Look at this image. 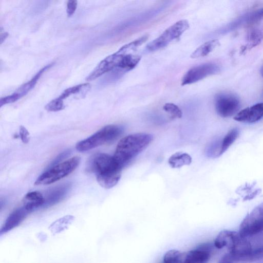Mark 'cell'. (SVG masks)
Here are the masks:
<instances>
[{
  "label": "cell",
  "mask_w": 263,
  "mask_h": 263,
  "mask_svg": "<svg viewBox=\"0 0 263 263\" xmlns=\"http://www.w3.org/2000/svg\"><path fill=\"white\" fill-rule=\"evenodd\" d=\"M217 249L226 248L229 253L224 256L221 262H230L248 260L252 250L251 245L239 233L227 230L219 232L214 242Z\"/></svg>",
  "instance_id": "cell-1"
},
{
  "label": "cell",
  "mask_w": 263,
  "mask_h": 263,
  "mask_svg": "<svg viewBox=\"0 0 263 263\" xmlns=\"http://www.w3.org/2000/svg\"><path fill=\"white\" fill-rule=\"evenodd\" d=\"M152 135L145 133L131 134L118 142L114 155L115 161L122 169L134 158L143 151L153 140Z\"/></svg>",
  "instance_id": "cell-2"
},
{
  "label": "cell",
  "mask_w": 263,
  "mask_h": 263,
  "mask_svg": "<svg viewBox=\"0 0 263 263\" xmlns=\"http://www.w3.org/2000/svg\"><path fill=\"white\" fill-rule=\"evenodd\" d=\"M89 168L95 173L99 185L106 189L114 187L118 183L122 170L113 156L104 153L98 154L94 156Z\"/></svg>",
  "instance_id": "cell-3"
},
{
  "label": "cell",
  "mask_w": 263,
  "mask_h": 263,
  "mask_svg": "<svg viewBox=\"0 0 263 263\" xmlns=\"http://www.w3.org/2000/svg\"><path fill=\"white\" fill-rule=\"evenodd\" d=\"M123 128L116 125H106L90 137L78 142L76 148L85 152L116 139L123 132Z\"/></svg>",
  "instance_id": "cell-4"
},
{
  "label": "cell",
  "mask_w": 263,
  "mask_h": 263,
  "mask_svg": "<svg viewBox=\"0 0 263 263\" xmlns=\"http://www.w3.org/2000/svg\"><path fill=\"white\" fill-rule=\"evenodd\" d=\"M81 158L72 157L56 164L42 174L34 182L36 185H47L54 183L70 174L78 166Z\"/></svg>",
  "instance_id": "cell-5"
},
{
  "label": "cell",
  "mask_w": 263,
  "mask_h": 263,
  "mask_svg": "<svg viewBox=\"0 0 263 263\" xmlns=\"http://www.w3.org/2000/svg\"><path fill=\"white\" fill-rule=\"evenodd\" d=\"M136 50V47L132 42L124 45L116 52L101 61L88 76L86 80L92 81L113 69L118 68L125 54Z\"/></svg>",
  "instance_id": "cell-6"
},
{
  "label": "cell",
  "mask_w": 263,
  "mask_h": 263,
  "mask_svg": "<svg viewBox=\"0 0 263 263\" xmlns=\"http://www.w3.org/2000/svg\"><path fill=\"white\" fill-rule=\"evenodd\" d=\"M190 27L188 21L181 20L167 28L159 37L149 43L146 49L153 52L167 46L173 41L179 38Z\"/></svg>",
  "instance_id": "cell-7"
},
{
  "label": "cell",
  "mask_w": 263,
  "mask_h": 263,
  "mask_svg": "<svg viewBox=\"0 0 263 263\" xmlns=\"http://www.w3.org/2000/svg\"><path fill=\"white\" fill-rule=\"evenodd\" d=\"M263 230V202L256 206L242 221L239 233L247 238Z\"/></svg>",
  "instance_id": "cell-8"
},
{
  "label": "cell",
  "mask_w": 263,
  "mask_h": 263,
  "mask_svg": "<svg viewBox=\"0 0 263 263\" xmlns=\"http://www.w3.org/2000/svg\"><path fill=\"white\" fill-rule=\"evenodd\" d=\"M215 107L217 113L220 116L226 118L237 112L240 107V102L234 94L220 93L215 97Z\"/></svg>",
  "instance_id": "cell-9"
},
{
  "label": "cell",
  "mask_w": 263,
  "mask_h": 263,
  "mask_svg": "<svg viewBox=\"0 0 263 263\" xmlns=\"http://www.w3.org/2000/svg\"><path fill=\"white\" fill-rule=\"evenodd\" d=\"M219 66L215 63L202 64L191 68L182 79L181 85H185L198 82L208 76L219 72Z\"/></svg>",
  "instance_id": "cell-10"
},
{
  "label": "cell",
  "mask_w": 263,
  "mask_h": 263,
  "mask_svg": "<svg viewBox=\"0 0 263 263\" xmlns=\"http://www.w3.org/2000/svg\"><path fill=\"white\" fill-rule=\"evenodd\" d=\"M261 19H263V8L240 16L220 29L218 31V33H227L241 26L257 22Z\"/></svg>",
  "instance_id": "cell-11"
},
{
  "label": "cell",
  "mask_w": 263,
  "mask_h": 263,
  "mask_svg": "<svg viewBox=\"0 0 263 263\" xmlns=\"http://www.w3.org/2000/svg\"><path fill=\"white\" fill-rule=\"evenodd\" d=\"M263 117V102L258 103L239 111L234 117L237 121L252 123Z\"/></svg>",
  "instance_id": "cell-12"
},
{
  "label": "cell",
  "mask_w": 263,
  "mask_h": 263,
  "mask_svg": "<svg viewBox=\"0 0 263 263\" xmlns=\"http://www.w3.org/2000/svg\"><path fill=\"white\" fill-rule=\"evenodd\" d=\"M211 249L209 244H203L196 249L185 252L184 262L202 263L208 261L211 257Z\"/></svg>",
  "instance_id": "cell-13"
},
{
  "label": "cell",
  "mask_w": 263,
  "mask_h": 263,
  "mask_svg": "<svg viewBox=\"0 0 263 263\" xmlns=\"http://www.w3.org/2000/svg\"><path fill=\"white\" fill-rule=\"evenodd\" d=\"M30 212L24 206L14 210L8 217L1 229V234L5 233L18 226Z\"/></svg>",
  "instance_id": "cell-14"
},
{
  "label": "cell",
  "mask_w": 263,
  "mask_h": 263,
  "mask_svg": "<svg viewBox=\"0 0 263 263\" xmlns=\"http://www.w3.org/2000/svg\"><path fill=\"white\" fill-rule=\"evenodd\" d=\"M70 189L69 184H64L53 189L44 197L43 206H50L62 200L66 195Z\"/></svg>",
  "instance_id": "cell-15"
},
{
  "label": "cell",
  "mask_w": 263,
  "mask_h": 263,
  "mask_svg": "<svg viewBox=\"0 0 263 263\" xmlns=\"http://www.w3.org/2000/svg\"><path fill=\"white\" fill-rule=\"evenodd\" d=\"M263 40V25L252 28L247 35V44L242 50L243 52L258 45Z\"/></svg>",
  "instance_id": "cell-16"
},
{
  "label": "cell",
  "mask_w": 263,
  "mask_h": 263,
  "mask_svg": "<svg viewBox=\"0 0 263 263\" xmlns=\"http://www.w3.org/2000/svg\"><path fill=\"white\" fill-rule=\"evenodd\" d=\"M24 206L30 212L44 205L43 195L37 191L28 193L24 197Z\"/></svg>",
  "instance_id": "cell-17"
},
{
  "label": "cell",
  "mask_w": 263,
  "mask_h": 263,
  "mask_svg": "<svg viewBox=\"0 0 263 263\" xmlns=\"http://www.w3.org/2000/svg\"><path fill=\"white\" fill-rule=\"evenodd\" d=\"M52 65V64H49L42 68L29 81L23 84L16 91L14 92L18 99L25 96L34 87L42 74Z\"/></svg>",
  "instance_id": "cell-18"
},
{
  "label": "cell",
  "mask_w": 263,
  "mask_h": 263,
  "mask_svg": "<svg viewBox=\"0 0 263 263\" xmlns=\"http://www.w3.org/2000/svg\"><path fill=\"white\" fill-rule=\"evenodd\" d=\"M90 88L88 83H84L69 87L65 89L57 99L64 104V100L74 95L85 96Z\"/></svg>",
  "instance_id": "cell-19"
},
{
  "label": "cell",
  "mask_w": 263,
  "mask_h": 263,
  "mask_svg": "<svg viewBox=\"0 0 263 263\" xmlns=\"http://www.w3.org/2000/svg\"><path fill=\"white\" fill-rule=\"evenodd\" d=\"M192 161V157L189 154L177 152L171 156L168 160V163L172 168H180L184 165H190Z\"/></svg>",
  "instance_id": "cell-20"
},
{
  "label": "cell",
  "mask_w": 263,
  "mask_h": 263,
  "mask_svg": "<svg viewBox=\"0 0 263 263\" xmlns=\"http://www.w3.org/2000/svg\"><path fill=\"white\" fill-rule=\"evenodd\" d=\"M220 43L218 40L208 41L198 47L191 55L192 59L205 57L211 52Z\"/></svg>",
  "instance_id": "cell-21"
},
{
  "label": "cell",
  "mask_w": 263,
  "mask_h": 263,
  "mask_svg": "<svg viewBox=\"0 0 263 263\" xmlns=\"http://www.w3.org/2000/svg\"><path fill=\"white\" fill-rule=\"evenodd\" d=\"M239 131L237 128L229 130L220 142V155L223 154L237 138Z\"/></svg>",
  "instance_id": "cell-22"
},
{
  "label": "cell",
  "mask_w": 263,
  "mask_h": 263,
  "mask_svg": "<svg viewBox=\"0 0 263 263\" xmlns=\"http://www.w3.org/2000/svg\"><path fill=\"white\" fill-rule=\"evenodd\" d=\"M185 253L175 249L169 250L164 255L163 262L165 263L184 262Z\"/></svg>",
  "instance_id": "cell-23"
},
{
  "label": "cell",
  "mask_w": 263,
  "mask_h": 263,
  "mask_svg": "<svg viewBox=\"0 0 263 263\" xmlns=\"http://www.w3.org/2000/svg\"><path fill=\"white\" fill-rule=\"evenodd\" d=\"M163 109L171 115L172 118H180L182 112L180 108L174 103H167L163 106Z\"/></svg>",
  "instance_id": "cell-24"
},
{
  "label": "cell",
  "mask_w": 263,
  "mask_h": 263,
  "mask_svg": "<svg viewBox=\"0 0 263 263\" xmlns=\"http://www.w3.org/2000/svg\"><path fill=\"white\" fill-rule=\"evenodd\" d=\"M77 0H67V13L68 16H71L76 11L77 7Z\"/></svg>",
  "instance_id": "cell-25"
},
{
  "label": "cell",
  "mask_w": 263,
  "mask_h": 263,
  "mask_svg": "<svg viewBox=\"0 0 263 263\" xmlns=\"http://www.w3.org/2000/svg\"><path fill=\"white\" fill-rule=\"evenodd\" d=\"M20 136L22 142L24 143H28L29 141V133L27 129L23 126L20 127Z\"/></svg>",
  "instance_id": "cell-26"
},
{
  "label": "cell",
  "mask_w": 263,
  "mask_h": 263,
  "mask_svg": "<svg viewBox=\"0 0 263 263\" xmlns=\"http://www.w3.org/2000/svg\"><path fill=\"white\" fill-rule=\"evenodd\" d=\"M1 35H0V40L1 44L5 40V39L8 36V33L7 32H5L4 31L2 32V31L1 30Z\"/></svg>",
  "instance_id": "cell-27"
},
{
  "label": "cell",
  "mask_w": 263,
  "mask_h": 263,
  "mask_svg": "<svg viewBox=\"0 0 263 263\" xmlns=\"http://www.w3.org/2000/svg\"><path fill=\"white\" fill-rule=\"evenodd\" d=\"M260 74L261 76L263 77V65L261 66L260 68Z\"/></svg>",
  "instance_id": "cell-28"
}]
</instances>
